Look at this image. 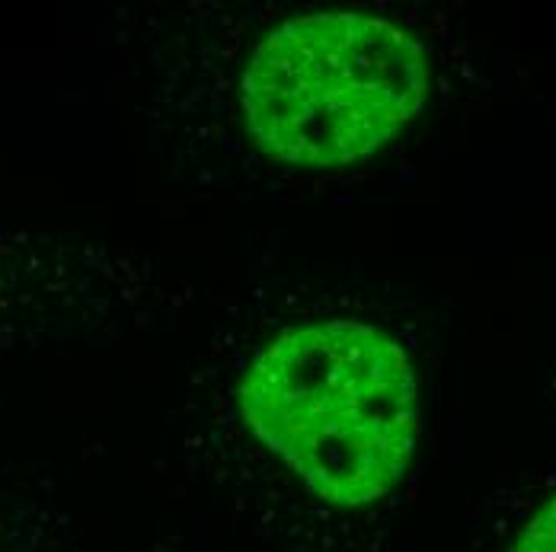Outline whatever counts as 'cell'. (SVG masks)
Instances as JSON below:
<instances>
[{"mask_svg":"<svg viewBox=\"0 0 556 552\" xmlns=\"http://www.w3.org/2000/svg\"><path fill=\"white\" fill-rule=\"evenodd\" d=\"M429 97L422 46L396 23L320 10L278 23L240 77L253 141L288 166H349L390 144Z\"/></svg>","mask_w":556,"mask_h":552,"instance_id":"2","label":"cell"},{"mask_svg":"<svg viewBox=\"0 0 556 552\" xmlns=\"http://www.w3.org/2000/svg\"><path fill=\"white\" fill-rule=\"evenodd\" d=\"M511 552H556V498L531 517Z\"/></svg>","mask_w":556,"mask_h":552,"instance_id":"4","label":"cell"},{"mask_svg":"<svg viewBox=\"0 0 556 552\" xmlns=\"http://www.w3.org/2000/svg\"><path fill=\"white\" fill-rule=\"evenodd\" d=\"M237 406L250 435L336 508L390 496L422 428L406 351L358 320L278 332L247 368Z\"/></svg>","mask_w":556,"mask_h":552,"instance_id":"1","label":"cell"},{"mask_svg":"<svg viewBox=\"0 0 556 552\" xmlns=\"http://www.w3.org/2000/svg\"><path fill=\"white\" fill-rule=\"evenodd\" d=\"M169 304L135 249L0 227V355L112 342L164 320Z\"/></svg>","mask_w":556,"mask_h":552,"instance_id":"3","label":"cell"}]
</instances>
